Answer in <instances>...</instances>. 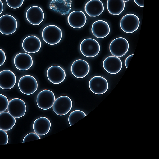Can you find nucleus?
I'll use <instances>...</instances> for the list:
<instances>
[{
    "label": "nucleus",
    "instance_id": "nucleus-28",
    "mask_svg": "<svg viewBox=\"0 0 159 159\" xmlns=\"http://www.w3.org/2000/svg\"><path fill=\"white\" fill-rule=\"evenodd\" d=\"M39 136L35 133L30 132L24 138L22 143L40 139Z\"/></svg>",
    "mask_w": 159,
    "mask_h": 159
},
{
    "label": "nucleus",
    "instance_id": "nucleus-34",
    "mask_svg": "<svg viewBox=\"0 0 159 159\" xmlns=\"http://www.w3.org/2000/svg\"><path fill=\"white\" fill-rule=\"evenodd\" d=\"M124 2H127L129 1L130 0H123Z\"/></svg>",
    "mask_w": 159,
    "mask_h": 159
},
{
    "label": "nucleus",
    "instance_id": "nucleus-12",
    "mask_svg": "<svg viewBox=\"0 0 159 159\" xmlns=\"http://www.w3.org/2000/svg\"><path fill=\"white\" fill-rule=\"evenodd\" d=\"M46 74L49 80L52 83L55 84L63 82L66 77L64 69L57 65L50 67L47 71Z\"/></svg>",
    "mask_w": 159,
    "mask_h": 159
},
{
    "label": "nucleus",
    "instance_id": "nucleus-22",
    "mask_svg": "<svg viewBox=\"0 0 159 159\" xmlns=\"http://www.w3.org/2000/svg\"><path fill=\"white\" fill-rule=\"evenodd\" d=\"M72 0H51L50 8L62 15L68 14L71 10Z\"/></svg>",
    "mask_w": 159,
    "mask_h": 159
},
{
    "label": "nucleus",
    "instance_id": "nucleus-32",
    "mask_svg": "<svg viewBox=\"0 0 159 159\" xmlns=\"http://www.w3.org/2000/svg\"><path fill=\"white\" fill-rule=\"evenodd\" d=\"M134 1L138 6L142 7H144V0H134Z\"/></svg>",
    "mask_w": 159,
    "mask_h": 159
},
{
    "label": "nucleus",
    "instance_id": "nucleus-13",
    "mask_svg": "<svg viewBox=\"0 0 159 159\" xmlns=\"http://www.w3.org/2000/svg\"><path fill=\"white\" fill-rule=\"evenodd\" d=\"M102 65L104 70L112 74L118 73L121 70L122 64L121 60L115 56H109L104 60Z\"/></svg>",
    "mask_w": 159,
    "mask_h": 159
},
{
    "label": "nucleus",
    "instance_id": "nucleus-7",
    "mask_svg": "<svg viewBox=\"0 0 159 159\" xmlns=\"http://www.w3.org/2000/svg\"><path fill=\"white\" fill-rule=\"evenodd\" d=\"M55 100V96L51 91L44 89L41 91L37 95L36 103L40 108L47 110L52 107Z\"/></svg>",
    "mask_w": 159,
    "mask_h": 159
},
{
    "label": "nucleus",
    "instance_id": "nucleus-19",
    "mask_svg": "<svg viewBox=\"0 0 159 159\" xmlns=\"http://www.w3.org/2000/svg\"><path fill=\"white\" fill-rule=\"evenodd\" d=\"M16 78L11 71L6 70L0 72V88L6 90L12 89L15 85Z\"/></svg>",
    "mask_w": 159,
    "mask_h": 159
},
{
    "label": "nucleus",
    "instance_id": "nucleus-24",
    "mask_svg": "<svg viewBox=\"0 0 159 159\" xmlns=\"http://www.w3.org/2000/svg\"><path fill=\"white\" fill-rule=\"evenodd\" d=\"M125 3L123 0H107V8L109 12L114 15H118L124 11Z\"/></svg>",
    "mask_w": 159,
    "mask_h": 159
},
{
    "label": "nucleus",
    "instance_id": "nucleus-17",
    "mask_svg": "<svg viewBox=\"0 0 159 159\" xmlns=\"http://www.w3.org/2000/svg\"><path fill=\"white\" fill-rule=\"evenodd\" d=\"M69 24L74 28H80L85 25L87 17L85 14L82 11H75L70 13L67 17Z\"/></svg>",
    "mask_w": 159,
    "mask_h": 159
},
{
    "label": "nucleus",
    "instance_id": "nucleus-5",
    "mask_svg": "<svg viewBox=\"0 0 159 159\" xmlns=\"http://www.w3.org/2000/svg\"><path fill=\"white\" fill-rule=\"evenodd\" d=\"M129 44L126 39L119 37L113 39L109 46V50L114 56L120 57L124 56L128 52Z\"/></svg>",
    "mask_w": 159,
    "mask_h": 159
},
{
    "label": "nucleus",
    "instance_id": "nucleus-20",
    "mask_svg": "<svg viewBox=\"0 0 159 159\" xmlns=\"http://www.w3.org/2000/svg\"><path fill=\"white\" fill-rule=\"evenodd\" d=\"M51 122L47 118L42 116L37 119L34 122L33 127L35 133L39 135L47 134L51 128Z\"/></svg>",
    "mask_w": 159,
    "mask_h": 159
},
{
    "label": "nucleus",
    "instance_id": "nucleus-2",
    "mask_svg": "<svg viewBox=\"0 0 159 159\" xmlns=\"http://www.w3.org/2000/svg\"><path fill=\"white\" fill-rule=\"evenodd\" d=\"M80 49L83 55L91 57H95L98 54L100 47L96 40L92 38H86L81 43Z\"/></svg>",
    "mask_w": 159,
    "mask_h": 159
},
{
    "label": "nucleus",
    "instance_id": "nucleus-6",
    "mask_svg": "<svg viewBox=\"0 0 159 159\" xmlns=\"http://www.w3.org/2000/svg\"><path fill=\"white\" fill-rule=\"evenodd\" d=\"M18 86L23 94L30 95L34 93L37 90L38 84L34 77L30 75H26L20 78Z\"/></svg>",
    "mask_w": 159,
    "mask_h": 159
},
{
    "label": "nucleus",
    "instance_id": "nucleus-27",
    "mask_svg": "<svg viewBox=\"0 0 159 159\" xmlns=\"http://www.w3.org/2000/svg\"><path fill=\"white\" fill-rule=\"evenodd\" d=\"M24 0H6L7 5L13 9L20 7L23 4Z\"/></svg>",
    "mask_w": 159,
    "mask_h": 159
},
{
    "label": "nucleus",
    "instance_id": "nucleus-23",
    "mask_svg": "<svg viewBox=\"0 0 159 159\" xmlns=\"http://www.w3.org/2000/svg\"><path fill=\"white\" fill-rule=\"evenodd\" d=\"M16 120L8 112L0 113V129L7 131L11 129L15 125Z\"/></svg>",
    "mask_w": 159,
    "mask_h": 159
},
{
    "label": "nucleus",
    "instance_id": "nucleus-16",
    "mask_svg": "<svg viewBox=\"0 0 159 159\" xmlns=\"http://www.w3.org/2000/svg\"><path fill=\"white\" fill-rule=\"evenodd\" d=\"M14 62L16 67L22 71L28 70L33 65V60L31 56L25 53L17 54L14 57Z\"/></svg>",
    "mask_w": 159,
    "mask_h": 159
},
{
    "label": "nucleus",
    "instance_id": "nucleus-29",
    "mask_svg": "<svg viewBox=\"0 0 159 159\" xmlns=\"http://www.w3.org/2000/svg\"><path fill=\"white\" fill-rule=\"evenodd\" d=\"M9 138L7 133L0 129V145L7 144Z\"/></svg>",
    "mask_w": 159,
    "mask_h": 159
},
{
    "label": "nucleus",
    "instance_id": "nucleus-8",
    "mask_svg": "<svg viewBox=\"0 0 159 159\" xmlns=\"http://www.w3.org/2000/svg\"><path fill=\"white\" fill-rule=\"evenodd\" d=\"M17 22L16 18L9 14L3 15L0 17V32L5 35H10L16 31Z\"/></svg>",
    "mask_w": 159,
    "mask_h": 159
},
{
    "label": "nucleus",
    "instance_id": "nucleus-21",
    "mask_svg": "<svg viewBox=\"0 0 159 159\" xmlns=\"http://www.w3.org/2000/svg\"><path fill=\"white\" fill-rule=\"evenodd\" d=\"M84 10L89 16L95 17L99 16L103 12L104 6L100 0H90L85 4Z\"/></svg>",
    "mask_w": 159,
    "mask_h": 159
},
{
    "label": "nucleus",
    "instance_id": "nucleus-33",
    "mask_svg": "<svg viewBox=\"0 0 159 159\" xmlns=\"http://www.w3.org/2000/svg\"><path fill=\"white\" fill-rule=\"evenodd\" d=\"M4 8L3 4L2 2L0 0V15L2 12Z\"/></svg>",
    "mask_w": 159,
    "mask_h": 159
},
{
    "label": "nucleus",
    "instance_id": "nucleus-14",
    "mask_svg": "<svg viewBox=\"0 0 159 159\" xmlns=\"http://www.w3.org/2000/svg\"><path fill=\"white\" fill-rule=\"evenodd\" d=\"M26 17L30 24L38 25L43 21L44 15L43 10L40 7L34 6L30 7L27 9Z\"/></svg>",
    "mask_w": 159,
    "mask_h": 159
},
{
    "label": "nucleus",
    "instance_id": "nucleus-18",
    "mask_svg": "<svg viewBox=\"0 0 159 159\" xmlns=\"http://www.w3.org/2000/svg\"><path fill=\"white\" fill-rule=\"evenodd\" d=\"M91 31L96 38H103L109 34L110 32V26L109 24L105 21L98 20L93 23Z\"/></svg>",
    "mask_w": 159,
    "mask_h": 159
},
{
    "label": "nucleus",
    "instance_id": "nucleus-4",
    "mask_svg": "<svg viewBox=\"0 0 159 159\" xmlns=\"http://www.w3.org/2000/svg\"><path fill=\"white\" fill-rule=\"evenodd\" d=\"M72 104L70 97L66 95L61 96L55 100L52 106V109L57 115H64L70 111Z\"/></svg>",
    "mask_w": 159,
    "mask_h": 159
},
{
    "label": "nucleus",
    "instance_id": "nucleus-26",
    "mask_svg": "<svg viewBox=\"0 0 159 159\" xmlns=\"http://www.w3.org/2000/svg\"><path fill=\"white\" fill-rule=\"evenodd\" d=\"M9 103L7 98L0 93V113L4 112L7 109Z\"/></svg>",
    "mask_w": 159,
    "mask_h": 159
},
{
    "label": "nucleus",
    "instance_id": "nucleus-9",
    "mask_svg": "<svg viewBox=\"0 0 159 159\" xmlns=\"http://www.w3.org/2000/svg\"><path fill=\"white\" fill-rule=\"evenodd\" d=\"M26 109L25 102L21 99L15 98L9 102L7 107L8 112L15 118H18L23 116Z\"/></svg>",
    "mask_w": 159,
    "mask_h": 159
},
{
    "label": "nucleus",
    "instance_id": "nucleus-15",
    "mask_svg": "<svg viewBox=\"0 0 159 159\" xmlns=\"http://www.w3.org/2000/svg\"><path fill=\"white\" fill-rule=\"evenodd\" d=\"M41 42L37 36L30 35L26 37L22 43L23 49L26 52L33 54L38 52L41 48Z\"/></svg>",
    "mask_w": 159,
    "mask_h": 159
},
{
    "label": "nucleus",
    "instance_id": "nucleus-1",
    "mask_svg": "<svg viewBox=\"0 0 159 159\" xmlns=\"http://www.w3.org/2000/svg\"><path fill=\"white\" fill-rule=\"evenodd\" d=\"M44 41L47 43L54 45L58 43L62 37L61 29L53 25L47 26L43 29L41 34Z\"/></svg>",
    "mask_w": 159,
    "mask_h": 159
},
{
    "label": "nucleus",
    "instance_id": "nucleus-3",
    "mask_svg": "<svg viewBox=\"0 0 159 159\" xmlns=\"http://www.w3.org/2000/svg\"><path fill=\"white\" fill-rule=\"evenodd\" d=\"M140 24L139 18L137 15L129 13L124 15L120 21L122 30L127 33H132L136 31Z\"/></svg>",
    "mask_w": 159,
    "mask_h": 159
},
{
    "label": "nucleus",
    "instance_id": "nucleus-31",
    "mask_svg": "<svg viewBox=\"0 0 159 159\" xmlns=\"http://www.w3.org/2000/svg\"><path fill=\"white\" fill-rule=\"evenodd\" d=\"M133 54L129 56L126 59L125 61V65L126 68H127L129 64Z\"/></svg>",
    "mask_w": 159,
    "mask_h": 159
},
{
    "label": "nucleus",
    "instance_id": "nucleus-11",
    "mask_svg": "<svg viewBox=\"0 0 159 159\" xmlns=\"http://www.w3.org/2000/svg\"><path fill=\"white\" fill-rule=\"evenodd\" d=\"M89 70L90 67L88 63L86 61L81 59L75 61L70 68L71 72L73 75L79 79L86 77Z\"/></svg>",
    "mask_w": 159,
    "mask_h": 159
},
{
    "label": "nucleus",
    "instance_id": "nucleus-25",
    "mask_svg": "<svg viewBox=\"0 0 159 159\" xmlns=\"http://www.w3.org/2000/svg\"><path fill=\"white\" fill-rule=\"evenodd\" d=\"M87 115L83 111L79 110H75L69 115L68 121L70 126L74 124L86 116Z\"/></svg>",
    "mask_w": 159,
    "mask_h": 159
},
{
    "label": "nucleus",
    "instance_id": "nucleus-10",
    "mask_svg": "<svg viewBox=\"0 0 159 159\" xmlns=\"http://www.w3.org/2000/svg\"><path fill=\"white\" fill-rule=\"evenodd\" d=\"M89 87L91 92L97 95H102L105 93L108 88L107 80L100 76H95L90 80Z\"/></svg>",
    "mask_w": 159,
    "mask_h": 159
},
{
    "label": "nucleus",
    "instance_id": "nucleus-30",
    "mask_svg": "<svg viewBox=\"0 0 159 159\" xmlns=\"http://www.w3.org/2000/svg\"><path fill=\"white\" fill-rule=\"evenodd\" d=\"M6 60V56L5 52L0 48V66L2 65L5 63Z\"/></svg>",
    "mask_w": 159,
    "mask_h": 159
}]
</instances>
